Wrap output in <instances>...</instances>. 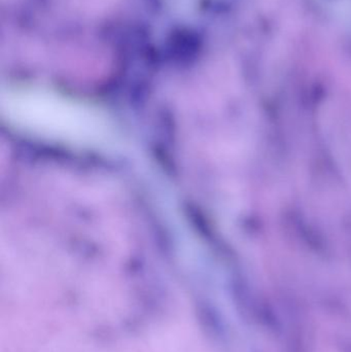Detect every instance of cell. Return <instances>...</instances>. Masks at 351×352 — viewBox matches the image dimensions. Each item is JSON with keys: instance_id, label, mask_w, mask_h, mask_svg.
I'll use <instances>...</instances> for the list:
<instances>
[{"instance_id": "cell-1", "label": "cell", "mask_w": 351, "mask_h": 352, "mask_svg": "<svg viewBox=\"0 0 351 352\" xmlns=\"http://www.w3.org/2000/svg\"><path fill=\"white\" fill-rule=\"evenodd\" d=\"M1 113L12 127L38 140L82 148H106L117 142L113 120L98 107L38 88H8Z\"/></svg>"}]
</instances>
